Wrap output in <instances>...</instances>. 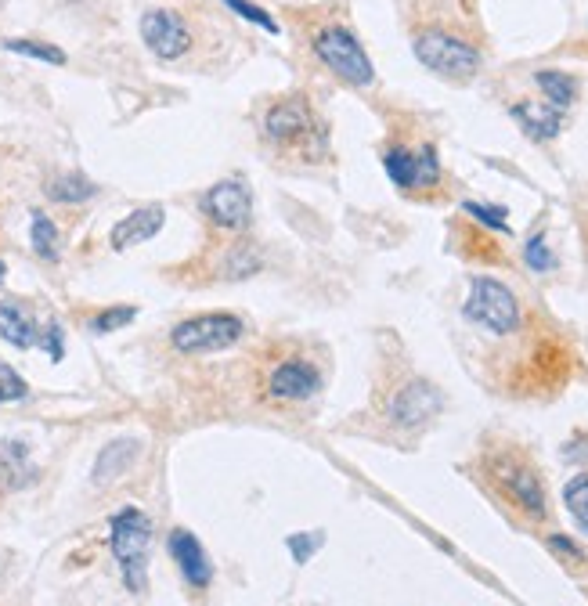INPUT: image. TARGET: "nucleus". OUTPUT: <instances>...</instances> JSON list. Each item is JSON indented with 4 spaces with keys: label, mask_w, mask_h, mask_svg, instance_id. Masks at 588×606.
<instances>
[{
    "label": "nucleus",
    "mask_w": 588,
    "mask_h": 606,
    "mask_svg": "<svg viewBox=\"0 0 588 606\" xmlns=\"http://www.w3.org/2000/svg\"><path fill=\"white\" fill-rule=\"evenodd\" d=\"M138 455H141V441H134V437H120V441L105 444L98 462H94V484L109 487L112 480H120L123 473H130V466L138 462Z\"/></svg>",
    "instance_id": "a211bd4d"
},
{
    "label": "nucleus",
    "mask_w": 588,
    "mask_h": 606,
    "mask_svg": "<svg viewBox=\"0 0 588 606\" xmlns=\"http://www.w3.org/2000/svg\"><path fill=\"white\" fill-rule=\"evenodd\" d=\"M260 134L285 159L322 163L329 156V123L304 94H285L271 101L260 116Z\"/></svg>",
    "instance_id": "f257e3e1"
},
{
    "label": "nucleus",
    "mask_w": 588,
    "mask_h": 606,
    "mask_svg": "<svg viewBox=\"0 0 588 606\" xmlns=\"http://www.w3.org/2000/svg\"><path fill=\"white\" fill-rule=\"evenodd\" d=\"M484 480L498 491V498L513 505L516 513H524L527 520H545L549 516V498H545L542 473L527 459L524 451L506 444L484 455Z\"/></svg>",
    "instance_id": "7ed1b4c3"
},
{
    "label": "nucleus",
    "mask_w": 588,
    "mask_h": 606,
    "mask_svg": "<svg viewBox=\"0 0 588 606\" xmlns=\"http://www.w3.org/2000/svg\"><path fill=\"white\" fill-rule=\"evenodd\" d=\"M166 545H170V556H174L181 578L188 581L195 592H203V588L213 585V563H210V556H206L203 542H199L192 531L177 527V531H170V542Z\"/></svg>",
    "instance_id": "4468645a"
},
{
    "label": "nucleus",
    "mask_w": 588,
    "mask_h": 606,
    "mask_svg": "<svg viewBox=\"0 0 588 606\" xmlns=\"http://www.w3.org/2000/svg\"><path fill=\"white\" fill-rule=\"evenodd\" d=\"M166 224V210L159 206V202H152V206H138L134 213H127L116 228L109 231V246L112 249H130V246H141V242L156 239L159 231H163Z\"/></svg>",
    "instance_id": "2eb2a0df"
},
{
    "label": "nucleus",
    "mask_w": 588,
    "mask_h": 606,
    "mask_svg": "<svg viewBox=\"0 0 588 606\" xmlns=\"http://www.w3.org/2000/svg\"><path fill=\"white\" fill-rule=\"evenodd\" d=\"M412 51L430 73L455 83L473 80V76L480 73V65H484V55H480L477 44H469L466 37H459V33H451V29H441V26L419 29L412 37Z\"/></svg>",
    "instance_id": "423d86ee"
},
{
    "label": "nucleus",
    "mask_w": 588,
    "mask_h": 606,
    "mask_svg": "<svg viewBox=\"0 0 588 606\" xmlns=\"http://www.w3.org/2000/svg\"><path fill=\"white\" fill-rule=\"evenodd\" d=\"M47 199L51 202H65V206H73V202H87L98 195L94 181H87L83 174H55L47 181Z\"/></svg>",
    "instance_id": "4be33fe9"
},
{
    "label": "nucleus",
    "mask_w": 588,
    "mask_h": 606,
    "mask_svg": "<svg viewBox=\"0 0 588 606\" xmlns=\"http://www.w3.org/2000/svg\"><path fill=\"white\" fill-rule=\"evenodd\" d=\"M224 4H228L235 15H242V19H249L253 26H260L264 33H278V22L271 19L264 8H257V4H249V0H224Z\"/></svg>",
    "instance_id": "c756f323"
},
{
    "label": "nucleus",
    "mask_w": 588,
    "mask_h": 606,
    "mask_svg": "<svg viewBox=\"0 0 588 606\" xmlns=\"http://www.w3.org/2000/svg\"><path fill=\"white\" fill-rule=\"evenodd\" d=\"M534 83L542 87V94L549 98L552 109L567 112L570 105H574V98H578V80L570 73H560V69H538L534 73Z\"/></svg>",
    "instance_id": "412c9836"
},
{
    "label": "nucleus",
    "mask_w": 588,
    "mask_h": 606,
    "mask_svg": "<svg viewBox=\"0 0 588 606\" xmlns=\"http://www.w3.org/2000/svg\"><path fill=\"white\" fill-rule=\"evenodd\" d=\"M141 40L163 62H177L195 47L192 26L177 8H148L141 15Z\"/></svg>",
    "instance_id": "9b49d317"
},
{
    "label": "nucleus",
    "mask_w": 588,
    "mask_h": 606,
    "mask_svg": "<svg viewBox=\"0 0 588 606\" xmlns=\"http://www.w3.org/2000/svg\"><path fill=\"white\" fill-rule=\"evenodd\" d=\"M322 365L296 343H278L260 361L257 390L267 404H304L322 390Z\"/></svg>",
    "instance_id": "20e7f679"
},
{
    "label": "nucleus",
    "mask_w": 588,
    "mask_h": 606,
    "mask_svg": "<svg viewBox=\"0 0 588 606\" xmlns=\"http://www.w3.org/2000/svg\"><path fill=\"white\" fill-rule=\"evenodd\" d=\"M462 213H469V217H473L477 224H484V228L509 231L506 210H502V206H484V202H462Z\"/></svg>",
    "instance_id": "bb28decb"
},
{
    "label": "nucleus",
    "mask_w": 588,
    "mask_h": 606,
    "mask_svg": "<svg viewBox=\"0 0 588 606\" xmlns=\"http://www.w3.org/2000/svg\"><path fill=\"white\" fill-rule=\"evenodd\" d=\"M383 170L394 181V188H401L405 195L433 192L441 184V159L433 141L423 145H390L383 152Z\"/></svg>",
    "instance_id": "9d476101"
},
{
    "label": "nucleus",
    "mask_w": 588,
    "mask_h": 606,
    "mask_svg": "<svg viewBox=\"0 0 588 606\" xmlns=\"http://www.w3.org/2000/svg\"><path fill=\"white\" fill-rule=\"evenodd\" d=\"M138 318V307L134 303H120V307H105L91 318V332L94 336H109V332L127 329L130 322Z\"/></svg>",
    "instance_id": "393cba45"
},
{
    "label": "nucleus",
    "mask_w": 588,
    "mask_h": 606,
    "mask_svg": "<svg viewBox=\"0 0 588 606\" xmlns=\"http://www.w3.org/2000/svg\"><path fill=\"white\" fill-rule=\"evenodd\" d=\"M29 239H33V249H37L40 260H58V228L47 213H33V224H29Z\"/></svg>",
    "instance_id": "b1692460"
},
{
    "label": "nucleus",
    "mask_w": 588,
    "mask_h": 606,
    "mask_svg": "<svg viewBox=\"0 0 588 606\" xmlns=\"http://www.w3.org/2000/svg\"><path fill=\"white\" fill-rule=\"evenodd\" d=\"M246 336V322L231 311H206L192 314L170 329V347L184 358H195V354H217V350H228Z\"/></svg>",
    "instance_id": "1a4fd4ad"
},
{
    "label": "nucleus",
    "mask_w": 588,
    "mask_h": 606,
    "mask_svg": "<svg viewBox=\"0 0 588 606\" xmlns=\"http://www.w3.org/2000/svg\"><path fill=\"white\" fill-rule=\"evenodd\" d=\"M260 267H264L260 249L246 239H235V242H228V246H221V257H217V264H213V278L239 282V278L257 275Z\"/></svg>",
    "instance_id": "f3484780"
},
{
    "label": "nucleus",
    "mask_w": 588,
    "mask_h": 606,
    "mask_svg": "<svg viewBox=\"0 0 588 606\" xmlns=\"http://www.w3.org/2000/svg\"><path fill=\"white\" fill-rule=\"evenodd\" d=\"M37 469L29 462V448L22 441H0V491L33 484Z\"/></svg>",
    "instance_id": "6ab92c4d"
},
{
    "label": "nucleus",
    "mask_w": 588,
    "mask_h": 606,
    "mask_svg": "<svg viewBox=\"0 0 588 606\" xmlns=\"http://www.w3.org/2000/svg\"><path fill=\"white\" fill-rule=\"evenodd\" d=\"M109 545L112 556L120 563L123 585L127 592L141 596L148 585V545H152V520L141 513L138 505H127L109 520Z\"/></svg>",
    "instance_id": "39448f33"
},
{
    "label": "nucleus",
    "mask_w": 588,
    "mask_h": 606,
    "mask_svg": "<svg viewBox=\"0 0 588 606\" xmlns=\"http://www.w3.org/2000/svg\"><path fill=\"white\" fill-rule=\"evenodd\" d=\"M574 372V354L563 340L556 336H542L534 340L527 358L516 365L513 372V390L516 394H556Z\"/></svg>",
    "instance_id": "6e6552de"
},
{
    "label": "nucleus",
    "mask_w": 588,
    "mask_h": 606,
    "mask_svg": "<svg viewBox=\"0 0 588 606\" xmlns=\"http://www.w3.org/2000/svg\"><path fill=\"white\" fill-rule=\"evenodd\" d=\"M199 206L217 235H242L253 217V195L246 192L242 181H217L213 188H206Z\"/></svg>",
    "instance_id": "f8f14e48"
},
{
    "label": "nucleus",
    "mask_w": 588,
    "mask_h": 606,
    "mask_svg": "<svg viewBox=\"0 0 588 606\" xmlns=\"http://www.w3.org/2000/svg\"><path fill=\"white\" fill-rule=\"evenodd\" d=\"M4 51L11 55H22V58H37V62H47V65H65V51L55 44H44V40H22V37H8L0 40Z\"/></svg>",
    "instance_id": "5701e85b"
},
{
    "label": "nucleus",
    "mask_w": 588,
    "mask_h": 606,
    "mask_svg": "<svg viewBox=\"0 0 588 606\" xmlns=\"http://www.w3.org/2000/svg\"><path fill=\"white\" fill-rule=\"evenodd\" d=\"M524 260H527V267H531V271H538V275H545V271H552V267H556V257H552V249L545 246L542 235H534V239L524 246Z\"/></svg>",
    "instance_id": "c85d7f7f"
},
{
    "label": "nucleus",
    "mask_w": 588,
    "mask_h": 606,
    "mask_svg": "<svg viewBox=\"0 0 588 606\" xmlns=\"http://www.w3.org/2000/svg\"><path fill=\"white\" fill-rule=\"evenodd\" d=\"M441 408H444L441 390H437L430 379H419V376L397 383L394 390H390V397H386V419L394 426H405V430L430 423Z\"/></svg>",
    "instance_id": "ddd939ff"
},
{
    "label": "nucleus",
    "mask_w": 588,
    "mask_h": 606,
    "mask_svg": "<svg viewBox=\"0 0 588 606\" xmlns=\"http://www.w3.org/2000/svg\"><path fill=\"white\" fill-rule=\"evenodd\" d=\"M29 394V383L11 365H0V404L22 401Z\"/></svg>",
    "instance_id": "cd10ccee"
},
{
    "label": "nucleus",
    "mask_w": 588,
    "mask_h": 606,
    "mask_svg": "<svg viewBox=\"0 0 588 606\" xmlns=\"http://www.w3.org/2000/svg\"><path fill=\"white\" fill-rule=\"evenodd\" d=\"M40 347L47 350V358L51 361H62L65 358V332L58 322H47V329L40 332Z\"/></svg>",
    "instance_id": "2f4dec72"
},
{
    "label": "nucleus",
    "mask_w": 588,
    "mask_h": 606,
    "mask_svg": "<svg viewBox=\"0 0 588 606\" xmlns=\"http://www.w3.org/2000/svg\"><path fill=\"white\" fill-rule=\"evenodd\" d=\"M549 549L560 556V560L574 563V567H581L585 563V552L578 549V542H570L567 534H549Z\"/></svg>",
    "instance_id": "473e14b6"
},
{
    "label": "nucleus",
    "mask_w": 588,
    "mask_h": 606,
    "mask_svg": "<svg viewBox=\"0 0 588 606\" xmlns=\"http://www.w3.org/2000/svg\"><path fill=\"white\" fill-rule=\"evenodd\" d=\"M563 505L570 509V516L578 520V527L588 534V473H578L570 477L567 487H563Z\"/></svg>",
    "instance_id": "a878e982"
},
{
    "label": "nucleus",
    "mask_w": 588,
    "mask_h": 606,
    "mask_svg": "<svg viewBox=\"0 0 588 606\" xmlns=\"http://www.w3.org/2000/svg\"><path fill=\"white\" fill-rule=\"evenodd\" d=\"M322 542H325L322 531H311V538H304V534H293V538H289V552H293L296 563H307L314 552L322 549Z\"/></svg>",
    "instance_id": "7c9ffc66"
},
{
    "label": "nucleus",
    "mask_w": 588,
    "mask_h": 606,
    "mask_svg": "<svg viewBox=\"0 0 588 606\" xmlns=\"http://www.w3.org/2000/svg\"><path fill=\"white\" fill-rule=\"evenodd\" d=\"M0 336L11 343V347L29 350V347H40V329L37 322L22 311L19 303L4 300L0 303Z\"/></svg>",
    "instance_id": "aec40b11"
},
{
    "label": "nucleus",
    "mask_w": 588,
    "mask_h": 606,
    "mask_svg": "<svg viewBox=\"0 0 588 606\" xmlns=\"http://www.w3.org/2000/svg\"><path fill=\"white\" fill-rule=\"evenodd\" d=\"M509 116H513L520 127L531 134L534 141H552L556 134H560L563 127V112L552 109L549 101H531V98H520L509 109Z\"/></svg>",
    "instance_id": "dca6fc26"
},
{
    "label": "nucleus",
    "mask_w": 588,
    "mask_h": 606,
    "mask_svg": "<svg viewBox=\"0 0 588 606\" xmlns=\"http://www.w3.org/2000/svg\"><path fill=\"white\" fill-rule=\"evenodd\" d=\"M296 26L307 33V47L311 55L329 69L332 76H340L350 87H372L376 83V65L365 55L361 40L332 15H318V11H300Z\"/></svg>",
    "instance_id": "f03ea898"
},
{
    "label": "nucleus",
    "mask_w": 588,
    "mask_h": 606,
    "mask_svg": "<svg viewBox=\"0 0 588 606\" xmlns=\"http://www.w3.org/2000/svg\"><path fill=\"white\" fill-rule=\"evenodd\" d=\"M462 318L477 329L491 332V336H513L524 325V311L520 300L506 282H498L491 275H473L469 278V296L462 303Z\"/></svg>",
    "instance_id": "0eeeda50"
},
{
    "label": "nucleus",
    "mask_w": 588,
    "mask_h": 606,
    "mask_svg": "<svg viewBox=\"0 0 588 606\" xmlns=\"http://www.w3.org/2000/svg\"><path fill=\"white\" fill-rule=\"evenodd\" d=\"M4 275H8V264H4V260H0V282H4Z\"/></svg>",
    "instance_id": "72a5a7b5"
}]
</instances>
